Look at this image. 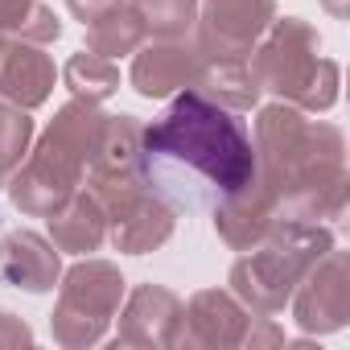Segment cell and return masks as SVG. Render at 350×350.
<instances>
[{
  "mask_svg": "<svg viewBox=\"0 0 350 350\" xmlns=\"http://www.w3.org/2000/svg\"><path fill=\"white\" fill-rule=\"evenodd\" d=\"M256 178V144L243 120L186 87L140 128V182L169 206L202 215Z\"/></svg>",
  "mask_w": 350,
  "mask_h": 350,
  "instance_id": "1",
  "label": "cell"
},
{
  "mask_svg": "<svg viewBox=\"0 0 350 350\" xmlns=\"http://www.w3.org/2000/svg\"><path fill=\"white\" fill-rule=\"evenodd\" d=\"M256 173L276 194L288 223L342 219L350 178L346 140L334 124L305 120L293 103H268L256 116Z\"/></svg>",
  "mask_w": 350,
  "mask_h": 350,
  "instance_id": "2",
  "label": "cell"
},
{
  "mask_svg": "<svg viewBox=\"0 0 350 350\" xmlns=\"http://www.w3.org/2000/svg\"><path fill=\"white\" fill-rule=\"evenodd\" d=\"M99 124H103V111L91 99H70V103L58 107V116L42 132L38 148L9 173V182H5L9 198H13V206L21 215L50 219L79 190Z\"/></svg>",
  "mask_w": 350,
  "mask_h": 350,
  "instance_id": "3",
  "label": "cell"
},
{
  "mask_svg": "<svg viewBox=\"0 0 350 350\" xmlns=\"http://www.w3.org/2000/svg\"><path fill=\"white\" fill-rule=\"evenodd\" d=\"M334 247V231L321 223H288L276 219V227L247 247V256L235 260L231 268V293L252 309V313H284L293 301V288L301 276Z\"/></svg>",
  "mask_w": 350,
  "mask_h": 350,
  "instance_id": "4",
  "label": "cell"
},
{
  "mask_svg": "<svg viewBox=\"0 0 350 350\" xmlns=\"http://www.w3.org/2000/svg\"><path fill=\"white\" fill-rule=\"evenodd\" d=\"M260 91L280 95V103L305 111H329L338 103V62L321 58V33L301 21L284 17L264 29V46L247 54Z\"/></svg>",
  "mask_w": 350,
  "mask_h": 350,
  "instance_id": "5",
  "label": "cell"
},
{
  "mask_svg": "<svg viewBox=\"0 0 350 350\" xmlns=\"http://www.w3.org/2000/svg\"><path fill=\"white\" fill-rule=\"evenodd\" d=\"M120 301H124L120 268L107 260H79L58 284V305L50 313L54 342L70 350L95 346L107 334L111 317L120 313Z\"/></svg>",
  "mask_w": 350,
  "mask_h": 350,
  "instance_id": "6",
  "label": "cell"
},
{
  "mask_svg": "<svg viewBox=\"0 0 350 350\" xmlns=\"http://www.w3.org/2000/svg\"><path fill=\"white\" fill-rule=\"evenodd\" d=\"M276 342H284V334L272 325V317L252 313L235 293H223V288L194 293L182 313L178 346L223 350V346H276Z\"/></svg>",
  "mask_w": 350,
  "mask_h": 350,
  "instance_id": "7",
  "label": "cell"
},
{
  "mask_svg": "<svg viewBox=\"0 0 350 350\" xmlns=\"http://www.w3.org/2000/svg\"><path fill=\"white\" fill-rule=\"evenodd\" d=\"M276 21V0H202L194 46L211 58H247Z\"/></svg>",
  "mask_w": 350,
  "mask_h": 350,
  "instance_id": "8",
  "label": "cell"
},
{
  "mask_svg": "<svg viewBox=\"0 0 350 350\" xmlns=\"http://www.w3.org/2000/svg\"><path fill=\"white\" fill-rule=\"evenodd\" d=\"M293 321L305 334H334L350 321V260L346 252H325L293 288Z\"/></svg>",
  "mask_w": 350,
  "mask_h": 350,
  "instance_id": "9",
  "label": "cell"
},
{
  "mask_svg": "<svg viewBox=\"0 0 350 350\" xmlns=\"http://www.w3.org/2000/svg\"><path fill=\"white\" fill-rule=\"evenodd\" d=\"M103 202V215H107V231H111V243L128 256H144V252H157L169 235H173V211L144 186H124Z\"/></svg>",
  "mask_w": 350,
  "mask_h": 350,
  "instance_id": "10",
  "label": "cell"
},
{
  "mask_svg": "<svg viewBox=\"0 0 350 350\" xmlns=\"http://www.w3.org/2000/svg\"><path fill=\"white\" fill-rule=\"evenodd\" d=\"M140 128L144 124L136 116H103L87 157V182L95 198L140 182Z\"/></svg>",
  "mask_w": 350,
  "mask_h": 350,
  "instance_id": "11",
  "label": "cell"
},
{
  "mask_svg": "<svg viewBox=\"0 0 350 350\" xmlns=\"http://www.w3.org/2000/svg\"><path fill=\"white\" fill-rule=\"evenodd\" d=\"M186 301L161 284H136L116 329V346H178Z\"/></svg>",
  "mask_w": 350,
  "mask_h": 350,
  "instance_id": "12",
  "label": "cell"
},
{
  "mask_svg": "<svg viewBox=\"0 0 350 350\" xmlns=\"http://www.w3.org/2000/svg\"><path fill=\"white\" fill-rule=\"evenodd\" d=\"M54 79L58 70L42 46L21 42V38H0V99L5 103L33 111L50 99Z\"/></svg>",
  "mask_w": 350,
  "mask_h": 350,
  "instance_id": "13",
  "label": "cell"
},
{
  "mask_svg": "<svg viewBox=\"0 0 350 350\" xmlns=\"http://www.w3.org/2000/svg\"><path fill=\"white\" fill-rule=\"evenodd\" d=\"M198 66H202L198 46H186V42H152V46H140V50H136L128 79H132V91H136V95H144V99H165V95H173V91L194 87Z\"/></svg>",
  "mask_w": 350,
  "mask_h": 350,
  "instance_id": "14",
  "label": "cell"
},
{
  "mask_svg": "<svg viewBox=\"0 0 350 350\" xmlns=\"http://www.w3.org/2000/svg\"><path fill=\"white\" fill-rule=\"evenodd\" d=\"M215 231H219V239L227 243V247H235V252H247V247H256L272 227H276V219H280V211H276V194L268 190V182L256 178L239 190V194H231L227 202H219L215 211Z\"/></svg>",
  "mask_w": 350,
  "mask_h": 350,
  "instance_id": "15",
  "label": "cell"
},
{
  "mask_svg": "<svg viewBox=\"0 0 350 350\" xmlns=\"http://www.w3.org/2000/svg\"><path fill=\"white\" fill-rule=\"evenodd\" d=\"M58 276H62L58 247L38 231H9L0 239V280L5 284L25 293H50Z\"/></svg>",
  "mask_w": 350,
  "mask_h": 350,
  "instance_id": "16",
  "label": "cell"
},
{
  "mask_svg": "<svg viewBox=\"0 0 350 350\" xmlns=\"http://www.w3.org/2000/svg\"><path fill=\"white\" fill-rule=\"evenodd\" d=\"M107 239V215L103 202L91 190H75L54 215H50V243L70 256H87Z\"/></svg>",
  "mask_w": 350,
  "mask_h": 350,
  "instance_id": "17",
  "label": "cell"
},
{
  "mask_svg": "<svg viewBox=\"0 0 350 350\" xmlns=\"http://www.w3.org/2000/svg\"><path fill=\"white\" fill-rule=\"evenodd\" d=\"M194 91H202L206 99H215L231 111H252L260 103V83H256L247 58H211V54H202Z\"/></svg>",
  "mask_w": 350,
  "mask_h": 350,
  "instance_id": "18",
  "label": "cell"
},
{
  "mask_svg": "<svg viewBox=\"0 0 350 350\" xmlns=\"http://www.w3.org/2000/svg\"><path fill=\"white\" fill-rule=\"evenodd\" d=\"M83 29H87V50H91V54H103V58L136 54V50L144 46V38H148V29H144V21H140V13H136L132 0L107 9L103 17H95V21L83 25Z\"/></svg>",
  "mask_w": 350,
  "mask_h": 350,
  "instance_id": "19",
  "label": "cell"
},
{
  "mask_svg": "<svg viewBox=\"0 0 350 350\" xmlns=\"http://www.w3.org/2000/svg\"><path fill=\"white\" fill-rule=\"evenodd\" d=\"M0 38H21L33 46H50L62 38V21L42 0H0Z\"/></svg>",
  "mask_w": 350,
  "mask_h": 350,
  "instance_id": "20",
  "label": "cell"
},
{
  "mask_svg": "<svg viewBox=\"0 0 350 350\" xmlns=\"http://www.w3.org/2000/svg\"><path fill=\"white\" fill-rule=\"evenodd\" d=\"M62 79H66V87L75 91V99H91V103H103L107 95L120 91V70H116V62L103 58V54H91V50L70 54Z\"/></svg>",
  "mask_w": 350,
  "mask_h": 350,
  "instance_id": "21",
  "label": "cell"
},
{
  "mask_svg": "<svg viewBox=\"0 0 350 350\" xmlns=\"http://www.w3.org/2000/svg\"><path fill=\"white\" fill-rule=\"evenodd\" d=\"M136 13L157 42H182L194 33L198 0H136Z\"/></svg>",
  "mask_w": 350,
  "mask_h": 350,
  "instance_id": "22",
  "label": "cell"
},
{
  "mask_svg": "<svg viewBox=\"0 0 350 350\" xmlns=\"http://www.w3.org/2000/svg\"><path fill=\"white\" fill-rule=\"evenodd\" d=\"M29 140H33V120H29V111L0 99V190H5L9 173L25 161Z\"/></svg>",
  "mask_w": 350,
  "mask_h": 350,
  "instance_id": "23",
  "label": "cell"
},
{
  "mask_svg": "<svg viewBox=\"0 0 350 350\" xmlns=\"http://www.w3.org/2000/svg\"><path fill=\"white\" fill-rule=\"evenodd\" d=\"M33 342V329L13 317V313H0V346H29Z\"/></svg>",
  "mask_w": 350,
  "mask_h": 350,
  "instance_id": "24",
  "label": "cell"
},
{
  "mask_svg": "<svg viewBox=\"0 0 350 350\" xmlns=\"http://www.w3.org/2000/svg\"><path fill=\"white\" fill-rule=\"evenodd\" d=\"M70 5V13L83 21V25H91L95 17H103L107 9H116V5H124V0H66Z\"/></svg>",
  "mask_w": 350,
  "mask_h": 350,
  "instance_id": "25",
  "label": "cell"
},
{
  "mask_svg": "<svg viewBox=\"0 0 350 350\" xmlns=\"http://www.w3.org/2000/svg\"><path fill=\"white\" fill-rule=\"evenodd\" d=\"M321 5H325L334 17H346V13H350V0H321Z\"/></svg>",
  "mask_w": 350,
  "mask_h": 350,
  "instance_id": "26",
  "label": "cell"
}]
</instances>
